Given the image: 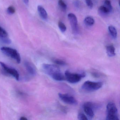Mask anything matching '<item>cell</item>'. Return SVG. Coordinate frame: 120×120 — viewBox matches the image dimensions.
Segmentation results:
<instances>
[{
	"instance_id": "obj_1",
	"label": "cell",
	"mask_w": 120,
	"mask_h": 120,
	"mask_svg": "<svg viewBox=\"0 0 120 120\" xmlns=\"http://www.w3.org/2000/svg\"><path fill=\"white\" fill-rule=\"evenodd\" d=\"M42 67L44 72L54 80L58 81L65 80V76L61 72L60 68L57 65L43 64Z\"/></svg>"
},
{
	"instance_id": "obj_2",
	"label": "cell",
	"mask_w": 120,
	"mask_h": 120,
	"mask_svg": "<svg viewBox=\"0 0 120 120\" xmlns=\"http://www.w3.org/2000/svg\"><path fill=\"white\" fill-rule=\"evenodd\" d=\"M103 83L101 82H93L87 81L82 85L81 89L86 92H94L102 87Z\"/></svg>"
},
{
	"instance_id": "obj_3",
	"label": "cell",
	"mask_w": 120,
	"mask_h": 120,
	"mask_svg": "<svg viewBox=\"0 0 120 120\" xmlns=\"http://www.w3.org/2000/svg\"><path fill=\"white\" fill-rule=\"evenodd\" d=\"M107 116L106 120H118L119 118L118 109L113 102H109L106 107Z\"/></svg>"
},
{
	"instance_id": "obj_4",
	"label": "cell",
	"mask_w": 120,
	"mask_h": 120,
	"mask_svg": "<svg viewBox=\"0 0 120 120\" xmlns=\"http://www.w3.org/2000/svg\"><path fill=\"white\" fill-rule=\"evenodd\" d=\"M100 106L98 104L91 102H87L83 104L82 108L88 117L91 119L94 116V111L99 109Z\"/></svg>"
},
{
	"instance_id": "obj_5",
	"label": "cell",
	"mask_w": 120,
	"mask_h": 120,
	"mask_svg": "<svg viewBox=\"0 0 120 120\" xmlns=\"http://www.w3.org/2000/svg\"><path fill=\"white\" fill-rule=\"evenodd\" d=\"M64 74L65 79L69 82L71 83L78 82L86 76L85 73L84 72L80 73H72L68 71H66Z\"/></svg>"
},
{
	"instance_id": "obj_6",
	"label": "cell",
	"mask_w": 120,
	"mask_h": 120,
	"mask_svg": "<svg viewBox=\"0 0 120 120\" xmlns=\"http://www.w3.org/2000/svg\"><path fill=\"white\" fill-rule=\"evenodd\" d=\"M0 50L5 55L15 60L17 63L19 64L21 63V56L16 50L8 47H3L1 48Z\"/></svg>"
},
{
	"instance_id": "obj_7",
	"label": "cell",
	"mask_w": 120,
	"mask_h": 120,
	"mask_svg": "<svg viewBox=\"0 0 120 120\" xmlns=\"http://www.w3.org/2000/svg\"><path fill=\"white\" fill-rule=\"evenodd\" d=\"M0 65L6 73L11 75V76H12L16 80L19 81V74L16 69L9 67L4 62H2L0 61Z\"/></svg>"
},
{
	"instance_id": "obj_8",
	"label": "cell",
	"mask_w": 120,
	"mask_h": 120,
	"mask_svg": "<svg viewBox=\"0 0 120 120\" xmlns=\"http://www.w3.org/2000/svg\"><path fill=\"white\" fill-rule=\"evenodd\" d=\"M59 96L60 99L66 104L74 105L78 104V101L75 98L69 94L60 93Z\"/></svg>"
},
{
	"instance_id": "obj_9",
	"label": "cell",
	"mask_w": 120,
	"mask_h": 120,
	"mask_svg": "<svg viewBox=\"0 0 120 120\" xmlns=\"http://www.w3.org/2000/svg\"><path fill=\"white\" fill-rule=\"evenodd\" d=\"M68 18L73 31L75 32H77L78 30L77 17L74 14L70 13L68 15Z\"/></svg>"
},
{
	"instance_id": "obj_10",
	"label": "cell",
	"mask_w": 120,
	"mask_h": 120,
	"mask_svg": "<svg viewBox=\"0 0 120 120\" xmlns=\"http://www.w3.org/2000/svg\"><path fill=\"white\" fill-rule=\"evenodd\" d=\"M0 41L3 43L9 44L11 43V40L8 38V33L2 27L0 26Z\"/></svg>"
},
{
	"instance_id": "obj_11",
	"label": "cell",
	"mask_w": 120,
	"mask_h": 120,
	"mask_svg": "<svg viewBox=\"0 0 120 120\" xmlns=\"http://www.w3.org/2000/svg\"><path fill=\"white\" fill-rule=\"evenodd\" d=\"M24 65L27 71L31 75H35L36 74V69L33 64L28 61H26L24 62Z\"/></svg>"
},
{
	"instance_id": "obj_12",
	"label": "cell",
	"mask_w": 120,
	"mask_h": 120,
	"mask_svg": "<svg viewBox=\"0 0 120 120\" xmlns=\"http://www.w3.org/2000/svg\"><path fill=\"white\" fill-rule=\"evenodd\" d=\"M38 10L41 17L44 20H46L48 18V14L47 11L43 7L38 5Z\"/></svg>"
},
{
	"instance_id": "obj_13",
	"label": "cell",
	"mask_w": 120,
	"mask_h": 120,
	"mask_svg": "<svg viewBox=\"0 0 120 120\" xmlns=\"http://www.w3.org/2000/svg\"><path fill=\"white\" fill-rule=\"evenodd\" d=\"M106 51L107 55L110 57L114 56L116 55L115 48L113 45L107 46L106 47Z\"/></svg>"
},
{
	"instance_id": "obj_14",
	"label": "cell",
	"mask_w": 120,
	"mask_h": 120,
	"mask_svg": "<svg viewBox=\"0 0 120 120\" xmlns=\"http://www.w3.org/2000/svg\"><path fill=\"white\" fill-rule=\"evenodd\" d=\"M108 29L111 36L114 39H116L117 37V31L115 27L113 26H110L108 27Z\"/></svg>"
},
{
	"instance_id": "obj_15",
	"label": "cell",
	"mask_w": 120,
	"mask_h": 120,
	"mask_svg": "<svg viewBox=\"0 0 120 120\" xmlns=\"http://www.w3.org/2000/svg\"><path fill=\"white\" fill-rule=\"evenodd\" d=\"M98 10L100 14L103 15H107L110 12L109 10L105 6H101L100 7Z\"/></svg>"
},
{
	"instance_id": "obj_16",
	"label": "cell",
	"mask_w": 120,
	"mask_h": 120,
	"mask_svg": "<svg viewBox=\"0 0 120 120\" xmlns=\"http://www.w3.org/2000/svg\"><path fill=\"white\" fill-rule=\"evenodd\" d=\"M84 22L87 26H92L94 23V20L91 17H87L84 19Z\"/></svg>"
},
{
	"instance_id": "obj_17",
	"label": "cell",
	"mask_w": 120,
	"mask_h": 120,
	"mask_svg": "<svg viewBox=\"0 0 120 120\" xmlns=\"http://www.w3.org/2000/svg\"><path fill=\"white\" fill-rule=\"evenodd\" d=\"M58 4L61 10L62 11L64 12L66 11L67 8V6L66 3L63 1V0H59Z\"/></svg>"
},
{
	"instance_id": "obj_18",
	"label": "cell",
	"mask_w": 120,
	"mask_h": 120,
	"mask_svg": "<svg viewBox=\"0 0 120 120\" xmlns=\"http://www.w3.org/2000/svg\"><path fill=\"white\" fill-rule=\"evenodd\" d=\"M52 61L54 63L56 64L61 66H64L66 64V63L64 60L58 59H53Z\"/></svg>"
},
{
	"instance_id": "obj_19",
	"label": "cell",
	"mask_w": 120,
	"mask_h": 120,
	"mask_svg": "<svg viewBox=\"0 0 120 120\" xmlns=\"http://www.w3.org/2000/svg\"><path fill=\"white\" fill-rule=\"evenodd\" d=\"M104 6L109 10L110 12L113 10V8L111 4V2L109 0H105L104 2Z\"/></svg>"
},
{
	"instance_id": "obj_20",
	"label": "cell",
	"mask_w": 120,
	"mask_h": 120,
	"mask_svg": "<svg viewBox=\"0 0 120 120\" xmlns=\"http://www.w3.org/2000/svg\"><path fill=\"white\" fill-rule=\"evenodd\" d=\"M58 26H59L60 31L62 33H64L66 30V27L64 25V24L62 22H59V23H58Z\"/></svg>"
},
{
	"instance_id": "obj_21",
	"label": "cell",
	"mask_w": 120,
	"mask_h": 120,
	"mask_svg": "<svg viewBox=\"0 0 120 120\" xmlns=\"http://www.w3.org/2000/svg\"><path fill=\"white\" fill-rule=\"evenodd\" d=\"M78 118L79 120H87L88 119L87 116L83 113L81 112L79 113L78 116Z\"/></svg>"
},
{
	"instance_id": "obj_22",
	"label": "cell",
	"mask_w": 120,
	"mask_h": 120,
	"mask_svg": "<svg viewBox=\"0 0 120 120\" xmlns=\"http://www.w3.org/2000/svg\"><path fill=\"white\" fill-rule=\"evenodd\" d=\"M15 9L13 6H10L7 10V13L9 15H12L15 12Z\"/></svg>"
},
{
	"instance_id": "obj_23",
	"label": "cell",
	"mask_w": 120,
	"mask_h": 120,
	"mask_svg": "<svg viewBox=\"0 0 120 120\" xmlns=\"http://www.w3.org/2000/svg\"><path fill=\"white\" fill-rule=\"evenodd\" d=\"M85 1L88 7L90 9H92L93 7V4L92 0H85Z\"/></svg>"
},
{
	"instance_id": "obj_24",
	"label": "cell",
	"mask_w": 120,
	"mask_h": 120,
	"mask_svg": "<svg viewBox=\"0 0 120 120\" xmlns=\"http://www.w3.org/2000/svg\"><path fill=\"white\" fill-rule=\"evenodd\" d=\"M74 4L75 7L77 8H79L80 5V2L79 0H75L74 2Z\"/></svg>"
},
{
	"instance_id": "obj_25",
	"label": "cell",
	"mask_w": 120,
	"mask_h": 120,
	"mask_svg": "<svg viewBox=\"0 0 120 120\" xmlns=\"http://www.w3.org/2000/svg\"><path fill=\"white\" fill-rule=\"evenodd\" d=\"M27 119L26 118V117H25V116H22L20 118V120H27Z\"/></svg>"
},
{
	"instance_id": "obj_26",
	"label": "cell",
	"mask_w": 120,
	"mask_h": 120,
	"mask_svg": "<svg viewBox=\"0 0 120 120\" xmlns=\"http://www.w3.org/2000/svg\"><path fill=\"white\" fill-rule=\"evenodd\" d=\"M24 2L26 4H28L29 2V0H23Z\"/></svg>"
}]
</instances>
